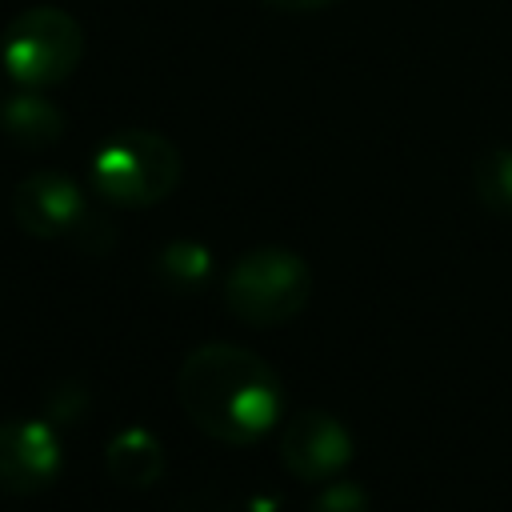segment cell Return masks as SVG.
<instances>
[{
	"label": "cell",
	"instance_id": "13",
	"mask_svg": "<svg viewBox=\"0 0 512 512\" xmlns=\"http://www.w3.org/2000/svg\"><path fill=\"white\" fill-rule=\"evenodd\" d=\"M84 412H88V392H84L80 384L64 380V384H56V388L48 392V420H52V424L84 420Z\"/></svg>",
	"mask_w": 512,
	"mask_h": 512
},
{
	"label": "cell",
	"instance_id": "8",
	"mask_svg": "<svg viewBox=\"0 0 512 512\" xmlns=\"http://www.w3.org/2000/svg\"><path fill=\"white\" fill-rule=\"evenodd\" d=\"M104 464H108V476L116 484H124V488H152L164 476V444L148 428L132 424V428H120L108 440Z\"/></svg>",
	"mask_w": 512,
	"mask_h": 512
},
{
	"label": "cell",
	"instance_id": "2",
	"mask_svg": "<svg viewBox=\"0 0 512 512\" xmlns=\"http://www.w3.org/2000/svg\"><path fill=\"white\" fill-rule=\"evenodd\" d=\"M88 180L108 204L152 208L180 184V152L152 128H124L92 152Z\"/></svg>",
	"mask_w": 512,
	"mask_h": 512
},
{
	"label": "cell",
	"instance_id": "9",
	"mask_svg": "<svg viewBox=\"0 0 512 512\" xmlns=\"http://www.w3.org/2000/svg\"><path fill=\"white\" fill-rule=\"evenodd\" d=\"M0 128L20 148H48L64 136V112L48 96H40V88H24L0 108Z\"/></svg>",
	"mask_w": 512,
	"mask_h": 512
},
{
	"label": "cell",
	"instance_id": "11",
	"mask_svg": "<svg viewBox=\"0 0 512 512\" xmlns=\"http://www.w3.org/2000/svg\"><path fill=\"white\" fill-rule=\"evenodd\" d=\"M472 188L496 216H512V148H488L472 164Z\"/></svg>",
	"mask_w": 512,
	"mask_h": 512
},
{
	"label": "cell",
	"instance_id": "7",
	"mask_svg": "<svg viewBox=\"0 0 512 512\" xmlns=\"http://www.w3.org/2000/svg\"><path fill=\"white\" fill-rule=\"evenodd\" d=\"M12 216L28 236L56 240V236H72L84 224L88 204H84V192H80V184L72 176H64V172H32L12 192Z\"/></svg>",
	"mask_w": 512,
	"mask_h": 512
},
{
	"label": "cell",
	"instance_id": "5",
	"mask_svg": "<svg viewBox=\"0 0 512 512\" xmlns=\"http://www.w3.org/2000/svg\"><path fill=\"white\" fill-rule=\"evenodd\" d=\"M64 452L52 420L12 416L0 420V492L4 496H36L60 476Z\"/></svg>",
	"mask_w": 512,
	"mask_h": 512
},
{
	"label": "cell",
	"instance_id": "3",
	"mask_svg": "<svg viewBox=\"0 0 512 512\" xmlns=\"http://www.w3.org/2000/svg\"><path fill=\"white\" fill-rule=\"evenodd\" d=\"M308 292H312V272L304 256L276 244L244 252L224 280V304L232 308V316L256 328L292 320L308 304Z\"/></svg>",
	"mask_w": 512,
	"mask_h": 512
},
{
	"label": "cell",
	"instance_id": "6",
	"mask_svg": "<svg viewBox=\"0 0 512 512\" xmlns=\"http://www.w3.org/2000/svg\"><path fill=\"white\" fill-rule=\"evenodd\" d=\"M276 448H280L284 468L296 480H308V484L336 480L348 468V460H352V436H348V428L336 416L320 412V408L296 412L280 428Z\"/></svg>",
	"mask_w": 512,
	"mask_h": 512
},
{
	"label": "cell",
	"instance_id": "4",
	"mask_svg": "<svg viewBox=\"0 0 512 512\" xmlns=\"http://www.w3.org/2000/svg\"><path fill=\"white\" fill-rule=\"evenodd\" d=\"M0 56L20 88H56L84 60V28L64 8L36 4L4 28Z\"/></svg>",
	"mask_w": 512,
	"mask_h": 512
},
{
	"label": "cell",
	"instance_id": "10",
	"mask_svg": "<svg viewBox=\"0 0 512 512\" xmlns=\"http://www.w3.org/2000/svg\"><path fill=\"white\" fill-rule=\"evenodd\" d=\"M212 272V252L200 240H172L156 252V276L168 288H200Z\"/></svg>",
	"mask_w": 512,
	"mask_h": 512
},
{
	"label": "cell",
	"instance_id": "12",
	"mask_svg": "<svg viewBox=\"0 0 512 512\" xmlns=\"http://www.w3.org/2000/svg\"><path fill=\"white\" fill-rule=\"evenodd\" d=\"M308 512H368V492L356 480H332L308 504Z\"/></svg>",
	"mask_w": 512,
	"mask_h": 512
},
{
	"label": "cell",
	"instance_id": "14",
	"mask_svg": "<svg viewBox=\"0 0 512 512\" xmlns=\"http://www.w3.org/2000/svg\"><path fill=\"white\" fill-rule=\"evenodd\" d=\"M264 4L280 12H320V8H332L336 0H264Z\"/></svg>",
	"mask_w": 512,
	"mask_h": 512
},
{
	"label": "cell",
	"instance_id": "1",
	"mask_svg": "<svg viewBox=\"0 0 512 512\" xmlns=\"http://www.w3.org/2000/svg\"><path fill=\"white\" fill-rule=\"evenodd\" d=\"M176 400L204 436L220 444H256L280 420V376L252 348L216 340L184 356Z\"/></svg>",
	"mask_w": 512,
	"mask_h": 512
}]
</instances>
